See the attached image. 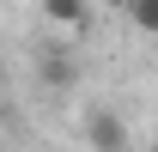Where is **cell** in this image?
I'll return each instance as SVG.
<instances>
[{
    "label": "cell",
    "mask_w": 158,
    "mask_h": 152,
    "mask_svg": "<svg viewBox=\"0 0 158 152\" xmlns=\"http://www.w3.org/2000/svg\"><path fill=\"white\" fill-rule=\"evenodd\" d=\"M85 140H91V152H128V122L116 110H91L85 116Z\"/></svg>",
    "instance_id": "cell-1"
},
{
    "label": "cell",
    "mask_w": 158,
    "mask_h": 152,
    "mask_svg": "<svg viewBox=\"0 0 158 152\" xmlns=\"http://www.w3.org/2000/svg\"><path fill=\"white\" fill-rule=\"evenodd\" d=\"M43 19L61 31H85L91 24V0H43Z\"/></svg>",
    "instance_id": "cell-2"
},
{
    "label": "cell",
    "mask_w": 158,
    "mask_h": 152,
    "mask_svg": "<svg viewBox=\"0 0 158 152\" xmlns=\"http://www.w3.org/2000/svg\"><path fill=\"white\" fill-rule=\"evenodd\" d=\"M128 19H134V31L158 37V0H128Z\"/></svg>",
    "instance_id": "cell-3"
},
{
    "label": "cell",
    "mask_w": 158,
    "mask_h": 152,
    "mask_svg": "<svg viewBox=\"0 0 158 152\" xmlns=\"http://www.w3.org/2000/svg\"><path fill=\"white\" fill-rule=\"evenodd\" d=\"M43 79H49V85H67V79H73V61H67V55H49Z\"/></svg>",
    "instance_id": "cell-4"
},
{
    "label": "cell",
    "mask_w": 158,
    "mask_h": 152,
    "mask_svg": "<svg viewBox=\"0 0 158 152\" xmlns=\"http://www.w3.org/2000/svg\"><path fill=\"white\" fill-rule=\"evenodd\" d=\"M152 152H158V140H152Z\"/></svg>",
    "instance_id": "cell-5"
}]
</instances>
